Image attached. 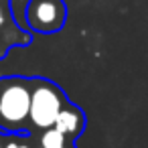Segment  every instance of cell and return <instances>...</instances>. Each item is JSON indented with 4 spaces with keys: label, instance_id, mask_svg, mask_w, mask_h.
<instances>
[{
    "label": "cell",
    "instance_id": "5b68a950",
    "mask_svg": "<svg viewBox=\"0 0 148 148\" xmlns=\"http://www.w3.org/2000/svg\"><path fill=\"white\" fill-rule=\"evenodd\" d=\"M55 128L59 132H63L69 140H75L85 130V114H83V110L77 108L75 103L67 101V106L61 110V114H59V118L55 122Z\"/></svg>",
    "mask_w": 148,
    "mask_h": 148
},
{
    "label": "cell",
    "instance_id": "52a82bcc",
    "mask_svg": "<svg viewBox=\"0 0 148 148\" xmlns=\"http://www.w3.org/2000/svg\"><path fill=\"white\" fill-rule=\"evenodd\" d=\"M29 136H16V138H10L4 142V148H33L31 142L27 140Z\"/></svg>",
    "mask_w": 148,
    "mask_h": 148
},
{
    "label": "cell",
    "instance_id": "ba28073f",
    "mask_svg": "<svg viewBox=\"0 0 148 148\" xmlns=\"http://www.w3.org/2000/svg\"><path fill=\"white\" fill-rule=\"evenodd\" d=\"M61 148H75V146H73V142H67V144H65V146H61Z\"/></svg>",
    "mask_w": 148,
    "mask_h": 148
},
{
    "label": "cell",
    "instance_id": "6da1fadb",
    "mask_svg": "<svg viewBox=\"0 0 148 148\" xmlns=\"http://www.w3.org/2000/svg\"><path fill=\"white\" fill-rule=\"evenodd\" d=\"M31 85L29 77H4L0 79V128L6 134L29 136V110H31Z\"/></svg>",
    "mask_w": 148,
    "mask_h": 148
},
{
    "label": "cell",
    "instance_id": "7a4b0ae2",
    "mask_svg": "<svg viewBox=\"0 0 148 148\" xmlns=\"http://www.w3.org/2000/svg\"><path fill=\"white\" fill-rule=\"evenodd\" d=\"M67 95L63 89L49 79L37 77L31 85V110H29V124L37 130L53 128L61 110L67 106Z\"/></svg>",
    "mask_w": 148,
    "mask_h": 148
},
{
    "label": "cell",
    "instance_id": "8992f818",
    "mask_svg": "<svg viewBox=\"0 0 148 148\" xmlns=\"http://www.w3.org/2000/svg\"><path fill=\"white\" fill-rule=\"evenodd\" d=\"M67 142H73V140H69V138H67L63 132H59L55 126L43 130V134H41V138H39V146H41V148H61V146H65Z\"/></svg>",
    "mask_w": 148,
    "mask_h": 148
},
{
    "label": "cell",
    "instance_id": "3957f363",
    "mask_svg": "<svg viewBox=\"0 0 148 148\" xmlns=\"http://www.w3.org/2000/svg\"><path fill=\"white\" fill-rule=\"evenodd\" d=\"M27 27L41 35H55L67 23V6L63 0H29L25 8Z\"/></svg>",
    "mask_w": 148,
    "mask_h": 148
},
{
    "label": "cell",
    "instance_id": "9c48e42d",
    "mask_svg": "<svg viewBox=\"0 0 148 148\" xmlns=\"http://www.w3.org/2000/svg\"><path fill=\"white\" fill-rule=\"evenodd\" d=\"M0 148H4V140H2V136H0Z\"/></svg>",
    "mask_w": 148,
    "mask_h": 148
},
{
    "label": "cell",
    "instance_id": "277c9868",
    "mask_svg": "<svg viewBox=\"0 0 148 148\" xmlns=\"http://www.w3.org/2000/svg\"><path fill=\"white\" fill-rule=\"evenodd\" d=\"M31 35L21 29L12 16L10 0H0V57H4L14 45H29Z\"/></svg>",
    "mask_w": 148,
    "mask_h": 148
}]
</instances>
